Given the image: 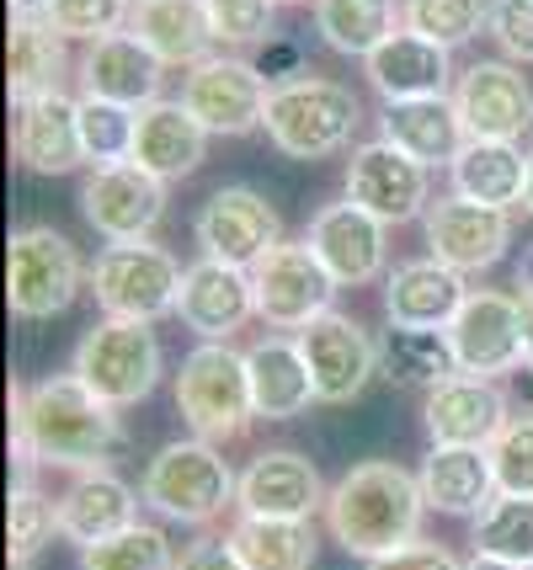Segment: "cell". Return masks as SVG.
Masks as SVG:
<instances>
[{"label": "cell", "mask_w": 533, "mask_h": 570, "mask_svg": "<svg viewBox=\"0 0 533 570\" xmlns=\"http://www.w3.org/2000/svg\"><path fill=\"white\" fill-rule=\"evenodd\" d=\"M315 27L336 53H353V59H368L384 38L401 32V11L395 0H315Z\"/></svg>", "instance_id": "obj_36"}, {"label": "cell", "mask_w": 533, "mask_h": 570, "mask_svg": "<svg viewBox=\"0 0 533 570\" xmlns=\"http://www.w3.org/2000/svg\"><path fill=\"white\" fill-rule=\"evenodd\" d=\"M80 283H91L70 235L53 224H27L6 246V304L17 321H53L76 304Z\"/></svg>", "instance_id": "obj_7"}, {"label": "cell", "mask_w": 533, "mask_h": 570, "mask_svg": "<svg viewBox=\"0 0 533 570\" xmlns=\"http://www.w3.org/2000/svg\"><path fill=\"white\" fill-rule=\"evenodd\" d=\"M256 288V315L273 331H305L309 321L330 315L336 298V277L326 273V262L309 250V240H283L273 256H261L251 267Z\"/></svg>", "instance_id": "obj_10"}, {"label": "cell", "mask_w": 533, "mask_h": 570, "mask_svg": "<svg viewBox=\"0 0 533 570\" xmlns=\"http://www.w3.org/2000/svg\"><path fill=\"white\" fill-rule=\"evenodd\" d=\"M523 214H533V149H529V181H523Z\"/></svg>", "instance_id": "obj_53"}, {"label": "cell", "mask_w": 533, "mask_h": 570, "mask_svg": "<svg viewBox=\"0 0 533 570\" xmlns=\"http://www.w3.org/2000/svg\"><path fill=\"white\" fill-rule=\"evenodd\" d=\"M160 368H166V357H160L155 325L150 321H112V315H102V321L80 336L76 363H70V373H76L102 405H112V411H128V405L150 400L155 384H160Z\"/></svg>", "instance_id": "obj_6"}, {"label": "cell", "mask_w": 533, "mask_h": 570, "mask_svg": "<svg viewBox=\"0 0 533 570\" xmlns=\"http://www.w3.org/2000/svg\"><path fill=\"white\" fill-rule=\"evenodd\" d=\"M299 352L309 363V379H315V400L326 405H347L368 390V379L379 373V342H368V331L347 315H320L309 321L299 336Z\"/></svg>", "instance_id": "obj_15"}, {"label": "cell", "mask_w": 533, "mask_h": 570, "mask_svg": "<svg viewBox=\"0 0 533 570\" xmlns=\"http://www.w3.org/2000/svg\"><path fill=\"white\" fill-rule=\"evenodd\" d=\"M198 246L214 262L251 273L261 256H273L283 246V219L256 187H219L198 214Z\"/></svg>", "instance_id": "obj_14"}, {"label": "cell", "mask_w": 533, "mask_h": 570, "mask_svg": "<svg viewBox=\"0 0 533 570\" xmlns=\"http://www.w3.org/2000/svg\"><path fill=\"white\" fill-rule=\"evenodd\" d=\"M464 298H470L464 273H454L437 256H422V262H406V267L389 273V283H384V315H389V325L448 331L454 315L464 309Z\"/></svg>", "instance_id": "obj_26"}, {"label": "cell", "mask_w": 533, "mask_h": 570, "mask_svg": "<svg viewBox=\"0 0 533 570\" xmlns=\"http://www.w3.org/2000/svg\"><path fill=\"white\" fill-rule=\"evenodd\" d=\"M11 570H32V566H11Z\"/></svg>", "instance_id": "obj_54"}, {"label": "cell", "mask_w": 533, "mask_h": 570, "mask_svg": "<svg viewBox=\"0 0 533 570\" xmlns=\"http://www.w3.org/2000/svg\"><path fill=\"white\" fill-rule=\"evenodd\" d=\"M517 304H523V347H529V363H533V298L517 294Z\"/></svg>", "instance_id": "obj_51"}, {"label": "cell", "mask_w": 533, "mask_h": 570, "mask_svg": "<svg viewBox=\"0 0 533 570\" xmlns=\"http://www.w3.org/2000/svg\"><path fill=\"white\" fill-rule=\"evenodd\" d=\"M80 214L102 240H150V229L166 219V181L145 166H91L80 187Z\"/></svg>", "instance_id": "obj_11"}, {"label": "cell", "mask_w": 533, "mask_h": 570, "mask_svg": "<svg viewBox=\"0 0 533 570\" xmlns=\"http://www.w3.org/2000/svg\"><path fill=\"white\" fill-rule=\"evenodd\" d=\"M273 6H278V0H208L214 38L229 43V49L273 43Z\"/></svg>", "instance_id": "obj_43"}, {"label": "cell", "mask_w": 533, "mask_h": 570, "mask_svg": "<svg viewBox=\"0 0 533 570\" xmlns=\"http://www.w3.org/2000/svg\"><path fill=\"white\" fill-rule=\"evenodd\" d=\"M379 373L401 390H437L458 373L448 331H422V325H389L379 336Z\"/></svg>", "instance_id": "obj_34"}, {"label": "cell", "mask_w": 533, "mask_h": 570, "mask_svg": "<svg viewBox=\"0 0 533 570\" xmlns=\"http://www.w3.org/2000/svg\"><path fill=\"white\" fill-rule=\"evenodd\" d=\"M11 149L32 176H70L91 166L86 145H80V101H70L65 91L22 101L17 124H11Z\"/></svg>", "instance_id": "obj_22"}, {"label": "cell", "mask_w": 533, "mask_h": 570, "mask_svg": "<svg viewBox=\"0 0 533 570\" xmlns=\"http://www.w3.org/2000/svg\"><path fill=\"white\" fill-rule=\"evenodd\" d=\"M432 443H454V448H491L507 432V390L496 379H475V373H454L448 384L427 390L422 405Z\"/></svg>", "instance_id": "obj_19"}, {"label": "cell", "mask_w": 533, "mask_h": 570, "mask_svg": "<svg viewBox=\"0 0 533 570\" xmlns=\"http://www.w3.org/2000/svg\"><path fill=\"white\" fill-rule=\"evenodd\" d=\"M134 134H139V107L80 97V145H86L91 166H124V160H134Z\"/></svg>", "instance_id": "obj_38"}, {"label": "cell", "mask_w": 533, "mask_h": 570, "mask_svg": "<svg viewBox=\"0 0 533 570\" xmlns=\"http://www.w3.org/2000/svg\"><path fill=\"white\" fill-rule=\"evenodd\" d=\"M124 32H134L166 70L171 65L193 70V65L214 59L208 49L219 43L214 22H208V0H134Z\"/></svg>", "instance_id": "obj_23"}, {"label": "cell", "mask_w": 533, "mask_h": 570, "mask_svg": "<svg viewBox=\"0 0 533 570\" xmlns=\"http://www.w3.org/2000/svg\"><path fill=\"white\" fill-rule=\"evenodd\" d=\"M177 549L166 539V528L134 522L124 533H112L102 544L80 549V570H177Z\"/></svg>", "instance_id": "obj_37"}, {"label": "cell", "mask_w": 533, "mask_h": 570, "mask_svg": "<svg viewBox=\"0 0 533 570\" xmlns=\"http://www.w3.org/2000/svg\"><path fill=\"white\" fill-rule=\"evenodd\" d=\"M458 118L470 139H523L533 128V86L512 59H475L458 75Z\"/></svg>", "instance_id": "obj_17"}, {"label": "cell", "mask_w": 533, "mask_h": 570, "mask_svg": "<svg viewBox=\"0 0 533 570\" xmlns=\"http://www.w3.org/2000/svg\"><path fill=\"white\" fill-rule=\"evenodd\" d=\"M235 491H240V474L225 464L219 443H204V438L166 443L145 464V480H139V497L150 501L160 518L187 522V528H208L214 518H225L235 507Z\"/></svg>", "instance_id": "obj_3"}, {"label": "cell", "mask_w": 533, "mask_h": 570, "mask_svg": "<svg viewBox=\"0 0 533 570\" xmlns=\"http://www.w3.org/2000/svg\"><path fill=\"white\" fill-rule=\"evenodd\" d=\"M261 75L273 80V86H288V80H305V59H299V49L294 43H267V53H261Z\"/></svg>", "instance_id": "obj_48"}, {"label": "cell", "mask_w": 533, "mask_h": 570, "mask_svg": "<svg viewBox=\"0 0 533 570\" xmlns=\"http://www.w3.org/2000/svg\"><path fill=\"white\" fill-rule=\"evenodd\" d=\"M422 512H427L422 480L401 470L395 459L353 464L326 497L330 539L357 560H384L395 549L416 544L422 539Z\"/></svg>", "instance_id": "obj_2"}, {"label": "cell", "mask_w": 533, "mask_h": 570, "mask_svg": "<svg viewBox=\"0 0 533 570\" xmlns=\"http://www.w3.org/2000/svg\"><path fill=\"white\" fill-rule=\"evenodd\" d=\"M529 570H533V566H529Z\"/></svg>", "instance_id": "obj_55"}, {"label": "cell", "mask_w": 533, "mask_h": 570, "mask_svg": "<svg viewBox=\"0 0 533 570\" xmlns=\"http://www.w3.org/2000/svg\"><path fill=\"white\" fill-rule=\"evenodd\" d=\"M517 294L533 298V240H529V250H523V262H517Z\"/></svg>", "instance_id": "obj_49"}, {"label": "cell", "mask_w": 533, "mask_h": 570, "mask_svg": "<svg viewBox=\"0 0 533 570\" xmlns=\"http://www.w3.org/2000/svg\"><path fill=\"white\" fill-rule=\"evenodd\" d=\"M177 570H246V560L235 554V544H229V533H225V539H198V544H187Z\"/></svg>", "instance_id": "obj_47"}, {"label": "cell", "mask_w": 533, "mask_h": 570, "mask_svg": "<svg viewBox=\"0 0 533 570\" xmlns=\"http://www.w3.org/2000/svg\"><path fill=\"white\" fill-rule=\"evenodd\" d=\"M160 80H166V65L134 32H107L80 59V86H86L80 97L150 107V101H160Z\"/></svg>", "instance_id": "obj_24"}, {"label": "cell", "mask_w": 533, "mask_h": 570, "mask_svg": "<svg viewBox=\"0 0 533 570\" xmlns=\"http://www.w3.org/2000/svg\"><path fill=\"white\" fill-rule=\"evenodd\" d=\"M139 501L145 497H134V485L112 470H80L76 485L59 497V533L80 549L102 544L139 522Z\"/></svg>", "instance_id": "obj_27"}, {"label": "cell", "mask_w": 533, "mask_h": 570, "mask_svg": "<svg viewBox=\"0 0 533 570\" xmlns=\"http://www.w3.org/2000/svg\"><path fill=\"white\" fill-rule=\"evenodd\" d=\"M384 139L401 145L422 166H454L458 149L470 145V128L458 118L454 97H416V101H384Z\"/></svg>", "instance_id": "obj_30"}, {"label": "cell", "mask_w": 533, "mask_h": 570, "mask_svg": "<svg viewBox=\"0 0 533 570\" xmlns=\"http://www.w3.org/2000/svg\"><path fill=\"white\" fill-rule=\"evenodd\" d=\"M368 570H464L448 554L443 544H406V549H395V554H384V560H368Z\"/></svg>", "instance_id": "obj_46"}, {"label": "cell", "mask_w": 533, "mask_h": 570, "mask_svg": "<svg viewBox=\"0 0 533 570\" xmlns=\"http://www.w3.org/2000/svg\"><path fill=\"white\" fill-rule=\"evenodd\" d=\"M267 101H273V80L261 75V65L229 59V53H214L204 65H193L187 80H181V107L208 134H229V139L267 128Z\"/></svg>", "instance_id": "obj_9"}, {"label": "cell", "mask_w": 533, "mask_h": 570, "mask_svg": "<svg viewBox=\"0 0 533 570\" xmlns=\"http://www.w3.org/2000/svg\"><path fill=\"white\" fill-rule=\"evenodd\" d=\"M53 533H59V501H49L32 480H17L11 485V518H6L11 566H32Z\"/></svg>", "instance_id": "obj_40"}, {"label": "cell", "mask_w": 533, "mask_h": 570, "mask_svg": "<svg viewBox=\"0 0 533 570\" xmlns=\"http://www.w3.org/2000/svg\"><path fill=\"white\" fill-rule=\"evenodd\" d=\"M128 448L118 411L102 405L76 373H49L38 384H11V453L17 480L38 464L53 470H107Z\"/></svg>", "instance_id": "obj_1"}, {"label": "cell", "mask_w": 533, "mask_h": 570, "mask_svg": "<svg viewBox=\"0 0 533 570\" xmlns=\"http://www.w3.org/2000/svg\"><path fill=\"white\" fill-rule=\"evenodd\" d=\"M177 315L193 336L204 342H229L240 325L256 315V288L246 267H229V262H193L187 277H181V298H177Z\"/></svg>", "instance_id": "obj_20"}, {"label": "cell", "mask_w": 533, "mask_h": 570, "mask_svg": "<svg viewBox=\"0 0 533 570\" xmlns=\"http://www.w3.org/2000/svg\"><path fill=\"white\" fill-rule=\"evenodd\" d=\"M384 229L368 208H357V203H330L320 208L315 219H309V250L326 262V273L342 283V288H357V283H374L384 273Z\"/></svg>", "instance_id": "obj_21"}, {"label": "cell", "mask_w": 533, "mask_h": 570, "mask_svg": "<svg viewBox=\"0 0 533 570\" xmlns=\"http://www.w3.org/2000/svg\"><path fill=\"white\" fill-rule=\"evenodd\" d=\"M208 160V128L181 107V101H150L139 107V134H134V166H145L160 181H181Z\"/></svg>", "instance_id": "obj_29"}, {"label": "cell", "mask_w": 533, "mask_h": 570, "mask_svg": "<svg viewBox=\"0 0 533 570\" xmlns=\"http://www.w3.org/2000/svg\"><path fill=\"white\" fill-rule=\"evenodd\" d=\"M65 38L49 27V17H11V43H6V86L11 101H38V97H59L65 86Z\"/></svg>", "instance_id": "obj_32"}, {"label": "cell", "mask_w": 533, "mask_h": 570, "mask_svg": "<svg viewBox=\"0 0 533 570\" xmlns=\"http://www.w3.org/2000/svg\"><path fill=\"white\" fill-rule=\"evenodd\" d=\"M49 0H11V17H43Z\"/></svg>", "instance_id": "obj_52"}, {"label": "cell", "mask_w": 533, "mask_h": 570, "mask_svg": "<svg viewBox=\"0 0 533 570\" xmlns=\"http://www.w3.org/2000/svg\"><path fill=\"white\" fill-rule=\"evenodd\" d=\"M485 11H491L485 0H406L401 22L432 38V43H443V49H458L485 27Z\"/></svg>", "instance_id": "obj_41"}, {"label": "cell", "mask_w": 533, "mask_h": 570, "mask_svg": "<svg viewBox=\"0 0 533 570\" xmlns=\"http://www.w3.org/2000/svg\"><path fill=\"white\" fill-rule=\"evenodd\" d=\"M485 32L512 65H533V0H491Z\"/></svg>", "instance_id": "obj_45"}, {"label": "cell", "mask_w": 533, "mask_h": 570, "mask_svg": "<svg viewBox=\"0 0 533 570\" xmlns=\"http://www.w3.org/2000/svg\"><path fill=\"white\" fill-rule=\"evenodd\" d=\"M181 267L177 256L155 240H118L97 256L91 267V294L97 309L112 321H160V315H177L181 298Z\"/></svg>", "instance_id": "obj_8"}, {"label": "cell", "mask_w": 533, "mask_h": 570, "mask_svg": "<svg viewBox=\"0 0 533 570\" xmlns=\"http://www.w3.org/2000/svg\"><path fill=\"white\" fill-rule=\"evenodd\" d=\"M454 193L485 208H512L523 203V181H529V155L512 139H470L458 149V160L448 166Z\"/></svg>", "instance_id": "obj_33"}, {"label": "cell", "mask_w": 533, "mask_h": 570, "mask_svg": "<svg viewBox=\"0 0 533 570\" xmlns=\"http://www.w3.org/2000/svg\"><path fill=\"white\" fill-rule=\"evenodd\" d=\"M464 570H529V566H512V560H496V554H475Z\"/></svg>", "instance_id": "obj_50"}, {"label": "cell", "mask_w": 533, "mask_h": 570, "mask_svg": "<svg viewBox=\"0 0 533 570\" xmlns=\"http://www.w3.org/2000/svg\"><path fill=\"white\" fill-rule=\"evenodd\" d=\"M326 485H320V470L309 464L305 453L294 448H267L256 453L246 474H240V491H235V512L240 518H294L309 522L320 507H326Z\"/></svg>", "instance_id": "obj_18"}, {"label": "cell", "mask_w": 533, "mask_h": 570, "mask_svg": "<svg viewBox=\"0 0 533 570\" xmlns=\"http://www.w3.org/2000/svg\"><path fill=\"white\" fill-rule=\"evenodd\" d=\"M229 544L246 560V570H309L315 566V522L294 518H235Z\"/></svg>", "instance_id": "obj_35"}, {"label": "cell", "mask_w": 533, "mask_h": 570, "mask_svg": "<svg viewBox=\"0 0 533 570\" xmlns=\"http://www.w3.org/2000/svg\"><path fill=\"white\" fill-rule=\"evenodd\" d=\"M128 6L134 0H49V27L59 38H86V43H97L107 32H124L128 22Z\"/></svg>", "instance_id": "obj_42"}, {"label": "cell", "mask_w": 533, "mask_h": 570, "mask_svg": "<svg viewBox=\"0 0 533 570\" xmlns=\"http://www.w3.org/2000/svg\"><path fill=\"white\" fill-rule=\"evenodd\" d=\"M475 554L533 566V497H496L475 518Z\"/></svg>", "instance_id": "obj_39"}, {"label": "cell", "mask_w": 533, "mask_h": 570, "mask_svg": "<svg viewBox=\"0 0 533 570\" xmlns=\"http://www.w3.org/2000/svg\"><path fill=\"white\" fill-rule=\"evenodd\" d=\"M357 124H363V107H357L353 86L326 80V75H305V80L273 86V101H267V139L288 160L342 155L353 145Z\"/></svg>", "instance_id": "obj_5"}, {"label": "cell", "mask_w": 533, "mask_h": 570, "mask_svg": "<svg viewBox=\"0 0 533 570\" xmlns=\"http://www.w3.org/2000/svg\"><path fill=\"white\" fill-rule=\"evenodd\" d=\"M422 229H427V250L437 262H448L454 273L496 267L512 246L507 208H485V203H470V198H458V193L432 203L427 214H422Z\"/></svg>", "instance_id": "obj_16"}, {"label": "cell", "mask_w": 533, "mask_h": 570, "mask_svg": "<svg viewBox=\"0 0 533 570\" xmlns=\"http://www.w3.org/2000/svg\"><path fill=\"white\" fill-rule=\"evenodd\" d=\"M363 65H368V86L384 101L448 97V75H454L448 70V49L422 38V32H411V27H401L395 38H384Z\"/></svg>", "instance_id": "obj_28"}, {"label": "cell", "mask_w": 533, "mask_h": 570, "mask_svg": "<svg viewBox=\"0 0 533 570\" xmlns=\"http://www.w3.org/2000/svg\"><path fill=\"white\" fill-rule=\"evenodd\" d=\"M347 203L368 208L379 224H406L432 208V181L427 166L411 160L401 145L389 139H368L353 149L347 160Z\"/></svg>", "instance_id": "obj_12"}, {"label": "cell", "mask_w": 533, "mask_h": 570, "mask_svg": "<svg viewBox=\"0 0 533 570\" xmlns=\"http://www.w3.org/2000/svg\"><path fill=\"white\" fill-rule=\"evenodd\" d=\"M177 411L193 438L204 443H229L256 422V395H251V368L246 352L229 342H198L181 357L177 373Z\"/></svg>", "instance_id": "obj_4"}, {"label": "cell", "mask_w": 533, "mask_h": 570, "mask_svg": "<svg viewBox=\"0 0 533 570\" xmlns=\"http://www.w3.org/2000/svg\"><path fill=\"white\" fill-rule=\"evenodd\" d=\"M422 497L432 512L443 518H481L496 491V464H491V448H454V443H432V453L422 459Z\"/></svg>", "instance_id": "obj_25"}, {"label": "cell", "mask_w": 533, "mask_h": 570, "mask_svg": "<svg viewBox=\"0 0 533 570\" xmlns=\"http://www.w3.org/2000/svg\"><path fill=\"white\" fill-rule=\"evenodd\" d=\"M491 464L502 497H533V416H512L507 432L491 443Z\"/></svg>", "instance_id": "obj_44"}, {"label": "cell", "mask_w": 533, "mask_h": 570, "mask_svg": "<svg viewBox=\"0 0 533 570\" xmlns=\"http://www.w3.org/2000/svg\"><path fill=\"white\" fill-rule=\"evenodd\" d=\"M246 368H251V395H256V416L261 422H294L305 416L309 400H315V379L299 342L288 336H267L246 352Z\"/></svg>", "instance_id": "obj_31"}, {"label": "cell", "mask_w": 533, "mask_h": 570, "mask_svg": "<svg viewBox=\"0 0 533 570\" xmlns=\"http://www.w3.org/2000/svg\"><path fill=\"white\" fill-rule=\"evenodd\" d=\"M448 342H454L458 373H475V379H496V373H512L517 363H529L517 294L475 288L448 325Z\"/></svg>", "instance_id": "obj_13"}]
</instances>
